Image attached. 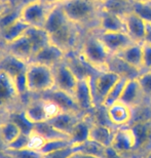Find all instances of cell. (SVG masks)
<instances>
[{"label":"cell","instance_id":"cell-1","mask_svg":"<svg viewBox=\"0 0 151 158\" xmlns=\"http://www.w3.org/2000/svg\"><path fill=\"white\" fill-rule=\"evenodd\" d=\"M65 15L84 31L98 30L101 4L93 0H66L61 3Z\"/></svg>","mask_w":151,"mask_h":158},{"label":"cell","instance_id":"cell-2","mask_svg":"<svg viewBox=\"0 0 151 158\" xmlns=\"http://www.w3.org/2000/svg\"><path fill=\"white\" fill-rule=\"evenodd\" d=\"M78 53L97 70H105L110 53L99 38L97 30L86 31L80 41Z\"/></svg>","mask_w":151,"mask_h":158},{"label":"cell","instance_id":"cell-3","mask_svg":"<svg viewBox=\"0 0 151 158\" xmlns=\"http://www.w3.org/2000/svg\"><path fill=\"white\" fill-rule=\"evenodd\" d=\"M26 81L28 94L31 96H41L55 87L52 68L38 63H28Z\"/></svg>","mask_w":151,"mask_h":158},{"label":"cell","instance_id":"cell-4","mask_svg":"<svg viewBox=\"0 0 151 158\" xmlns=\"http://www.w3.org/2000/svg\"><path fill=\"white\" fill-rule=\"evenodd\" d=\"M26 118L33 125L52 119L63 110L52 101L40 96H30L23 106Z\"/></svg>","mask_w":151,"mask_h":158},{"label":"cell","instance_id":"cell-5","mask_svg":"<svg viewBox=\"0 0 151 158\" xmlns=\"http://www.w3.org/2000/svg\"><path fill=\"white\" fill-rule=\"evenodd\" d=\"M23 99L19 93L14 79L0 70V117L23 108Z\"/></svg>","mask_w":151,"mask_h":158},{"label":"cell","instance_id":"cell-6","mask_svg":"<svg viewBox=\"0 0 151 158\" xmlns=\"http://www.w3.org/2000/svg\"><path fill=\"white\" fill-rule=\"evenodd\" d=\"M120 78L121 77H119L117 74L113 73L107 69L99 71L95 77L90 78L95 107L102 105L106 96Z\"/></svg>","mask_w":151,"mask_h":158},{"label":"cell","instance_id":"cell-7","mask_svg":"<svg viewBox=\"0 0 151 158\" xmlns=\"http://www.w3.org/2000/svg\"><path fill=\"white\" fill-rule=\"evenodd\" d=\"M52 6L53 5L48 4L43 0L30 3L21 7V19L29 27L43 28L48 12Z\"/></svg>","mask_w":151,"mask_h":158},{"label":"cell","instance_id":"cell-8","mask_svg":"<svg viewBox=\"0 0 151 158\" xmlns=\"http://www.w3.org/2000/svg\"><path fill=\"white\" fill-rule=\"evenodd\" d=\"M128 126L135 137V150L131 157H142L151 150V120Z\"/></svg>","mask_w":151,"mask_h":158},{"label":"cell","instance_id":"cell-9","mask_svg":"<svg viewBox=\"0 0 151 158\" xmlns=\"http://www.w3.org/2000/svg\"><path fill=\"white\" fill-rule=\"evenodd\" d=\"M52 71L53 79H55V87L73 96L79 79L71 70V68L68 66L65 60L57 65L56 67H53Z\"/></svg>","mask_w":151,"mask_h":158},{"label":"cell","instance_id":"cell-10","mask_svg":"<svg viewBox=\"0 0 151 158\" xmlns=\"http://www.w3.org/2000/svg\"><path fill=\"white\" fill-rule=\"evenodd\" d=\"M110 147L124 158L133 155L135 150V137L130 126L116 127Z\"/></svg>","mask_w":151,"mask_h":158},{"label":"cell","instance_id":"cell-11","mask_svg":"<svg viewBox=\"0 0 151 158\" xmlns=\"http://www.w3.org/2000/svg\"><path fill=\"white\" fill-rule=\"evenodd\" d=\"M97 33L110 55H117L135 42L125 32H107L97 30Z\"/></svg>","mask_w":151,"mask_h":158},{"label":"cell","instance_id":"cell-12","mask_svg":"<svg viewBox=\"0 0 151 158\" xmlns=\"http://www.w3.org/2000/svg\"><path fill=\"white\" fill-rule=\"evenodd\" d=\"M73 98L76 102L78 108L83 114L90 113L95 108V101H94L92 84H90V78L79 79L76 85Z\"/></svg>","mask_w":151,"mask_h":158},{"label":"cell","instance_id":"cell-13","mask_svg":"<svg viewBox=\"0 0 151 158\" xmlns=\"http://www.w3.org/2000/svg\"><path fill=\"white\" fill-rule=\"evenodd\" d=\"M66 55L67 53L63 52L60 47L55 45L52 42H49L45 46H43L41 49H39L32 56L30 62L38 63V64L48 66L49 68H53L61 62L64 61Z\"/></svg>","mask_w":151,"mask_h":158},{"label":"cell","instance_id":"cell-14","mask_svg":"<svg viewBox=\"0 0 151 158\" xmlns=\"http://www.w3.org/2000/svg\"><path fill=\"white\" fill-rule=\"evenodd\" d=\"M94 124L93 118L90 113L84 114L81 116V118L76 122L74 127L69 135V141L73 146L86 143L90 138V131Z\"/></svg>","mask_w":151,"mask_h":158},{"label":"cell","instance_id":"cell-15","mask_svg":"<svg viewBox=\"0 0 151 158\" xmlns=\"http://www.w3.org/2000/svg\"><path fill=\"white\" fill-rule=\"evenodd\" d=\"M107 113H108L110 123L114 127H124L131 124L132 116H133L132 108L120 101L107 107Z\"/></svg>","mask_w":151,"mask_h":158},{"label":"cell","instance_id":"cell-16","mask_svg":"<svg viewBox=\"0 0 151 158\" xmlns=\"http://www.w3.org/2000/svg\"><path fill=\"white\" fill-rule=\"evenodd\" d=\"M40 97H43V98H45V99L52 101V102L56 103L63 111H69V112H75V113L83 114V113L80 111V109L78 108L77 104L75 102L72 94L65 93V91L58 89V88H56V87L52 88L48 93L41 94Z\"/></svg>","mask_w":151,"mask_h":158},{"label":"cell","instance_id":"cell-17","mask_svg":"<svg viewBox=\"0 0 151 158\" xmlns=\"http://www.w3.org/2000/svg\"><path fill=\"white\" fill-rule=\"evenodd\" d=\"M106 69L113 73L117 74L119 77L125 78V79H135L140 76L142 71L138 70L133 66H131L128 63H127L124 60L119 58L116 55H111L107 63Z\"/></svg>","mask_w":151,"mask_h":158},{"label":"cell","instance_id":"cell-18","mask_svg":"<svg viewBox=\"0 0 151 158\" xmlns=\"http://www.w3.org/2000/svg\"><path fill=\"white\" fill-rule=\"evenodd\" d=\"M125 31L135 42L143 43L146 33V22L134 11L124 17Z\"/></svg>","mask_w":151,"mask_h":158},{"label":"cell","instance_id":"cell-19","mask_svg":"<svg viewBox=\"0 0 151 158\" xmlns=\"http://www.w3.org/2000/svg\"><path fill=\"white\" fill-rule=\"evenodd\" d=\"M120 102H122L132 109L136 106L140 105L141 103L145 102L142 88L137 78L128 79L125 83V86L120 97Z\"/></svg>","mask_w":151,"mask_h":158},{"label":"cell","instance_id":"cell-20","mask_svg":"<svg viewBox=\"0 0 151 158\" xmlns=\"http://www.w3.org/2000/svg\"><path fill=\"white\" fill-rule=\"evenodd\" d=\"M82 115L84 114L69 111H61L52 119L48 120V122L55 126L59 131L68 135L69 138V135H70L72 128L74 127V125L76 124V122L81 118Z\"/></svg>","mask_w":151,"mask_h":158},{"label":"cell","instance_id":"cell-21","mask_svg":"<svg viewBox=\"0 0 151 158\" xmlns=\"http://www.w3.org/2000/svg\"><path fill=\"white\" fill-rule=\"evenodd\" d=\"M100 31H107V32H125V22L124 19L117 15L111 14L101 8L100 19H99V28Z\"/></svg>","mask_w":151,"mask_h":158},{"label":"cell","instance_id":"cell-22","mask_svg":"<svg viewBox=\"0 0 151 158\" xmlns=\"http://www.w3.org/2000/svg\"><path fill=\"white\" fill-rule=\"evenodd\" d=\"M28 28L29 26L22 19H19L0 31V43L4 46L12 43L14 41L23 37L26 34Z\"/></svg>","mask_w":151,"mask_h":158},{"label":"cell","instance_id":"cell-23","mask_svg":"<svg viewBox=\"0 0 151 158\" xmlns=\"http://www.w3.org/2000/svg\"><path fill=\"white\" fill-rule=\"evenodd\" d=\"M4 47L8 53H10V55L15 56V58L27 63L31 61V59H32L34 55L30 41L28 40V38L25 35L21 37V38H19L18 40L14 41L12 43L5 45Z\"/></svg>","mask_w":151,"mask_h":158},{"label":"cell","instance_id":"cell-24","mask_svg":"<svg viewBox=\"0 0 151 158\" xmlns=\"http://www.w3.org/2000/svg\"><path fill=\"white\" fill-rule=\"evenodd\" d=\"M116 56L124 60L131 66L143 72V43H132Z\"/></svg>","mask_w":151,"mask_h":158},{"label":"cell","instance_id":"cell-25","mask_svg":"<svg viewBox=\"0 0 151 158\" xmlns=\"http://www.w3.org/2000/svg\"><path fill=\"white\" fill-rule=\"evenodd\" d=\"M115 129L116 127H114V126L94 123L92 126V131H90V140L96 142V143L102 145L106 148H109L111 146Z\"/></svg>","mask_w":151,"mask_h":158},{"label":"cell","instance_id":"cell-26","mask_svg":"<svg viewBox=\"0 0 151 158\" xmlns=\"http://www.w3.org/2000/svg\"><path fill=\"white\" fill-rule=\"evenodd\" d=\"M25 36L30 41L31 46H32V48H33L34 55H35L39 49H41L43 46H45L46 44H48L50 42L48 33L46 32L43 28L29 27L26 34H25Z\"/></svg>","mask_w":151,"mask_h":158},{"label":"cell","instance_id":"cell-27","mask_svg":"<svg viewBox=\"0 0 151 158\" xmlns=\"http://www.w3.org/2000/svg\"><path fill=\"white\" fill-rule=\"evenodd\" d=\"M21 134V128L11 119H9L8 117H3L1 119V121H0V138L2 139V141L6 144L7 147Z\"/></svg>","mask_w":151,"mask_h":158},{"label":"cell","instance_id":"cell-28","mask_svg":"<svg viewBox=\"0 0 151 158\" xmlns=\"http://www.w3.org/2000/svg\"><path fill=\"white\" fill-rule=\"evenodd\" d=\"M101 8L124 19L125 15L133 11V1H128V0H105L101 4Z\"/></svg>","mask_w":151,"mask_h":158},{"label":"cell","instance_id":"cell-29","mask_svg":"<svg viewBox=\"0 0 151 158\" xmlns=\"http://www.w3.org/2000/svg\"><path fill=\"white\" fill-rule=\"evenodd\" d=\"M33 129L36 132H38L40 135H42L46 141L57 140V139H69L68 135H64L63 132L59 131L55 126L52 125L48 121L38 123L33 126Z\"/></svg>","mask_w":151,"mask_h":158},{"label":"cell","instance_id":"cell-30","mask_svg":"<svg viewBox=\"0 0 151 158\" xmlns=\"http://www.w3.org/2000/svg\"><path fill=\"white\" fill-rule=\"evenodd\" d=\"M74 147H75L76 152L90 154V155H95L101 158H105V155H106L107 148L92 140H89V141H86V143L77 145V146H74Z\"/></svg>","mask_w":151,"mask_h":158},{"label":"cell","instance_id":"cell-31","mask_svg":"<svg viewBox=\"0 0 151 158\" xmlns=\"http://www.w3.org/2000/svg\"><path fill=\"white\" fill-rule=\"evenodd\" d=\"M128 79L125 78H120L119 80L116 82L115 85L111 88V90L109 91L108 94L106 96L105 100L103 101V106L105 107H109L113 105L116 102H119L120 101V97L122 94V91H124V88L125 86V83H127Z\"/></svg>","mask_w":151,"mask_h":158},{"label":"cell","instance_id":"cell-32","mask_svg":"<svg viewBox=\"0 0 151 158\" xmlns=\"http://www.w3.org/2000/svg\"><path fill=\"white\" fill-rule=\"evenodd\" d=\"M19 19H21V7L12 3L7 10L0 15V31L4 29L5 27H7L8 25L19 20Z\"/></svg>","mask_w":151,"mask_h":158},{"label":"cell","instance_id":"cell-33","mask_svg":"<svg viewBox=\"0 0 151 158\" xmlns=\"http://www.w3.org/2000/svg\"><path fill=\"white\" fill-rule=\"evenodd\" d=\"M4 158H44V155L39 151L24 148L19 150L6 149Z\"/></svg>","mask_w":151,"mask_h":158},{"label":"cell","instance_id":"cell-34","mask_svg":"<svg viewBox=\"0 0 151 158\" xmlns=\"http://www.w3.org/2000/svg\"><path fill=\"white\" fill-rule=\"evenodd\" d=\"M69 146H73L69 139H57V140H50V141H46L44 145H43L41 152L43 155H46L48 153L55 152V151L61 150L63 148L69 147Z\"/></svg>","mask_w":151,"mask_h":158},{"label":"cell","instance_id":"cell-35","mask_svg":"<svg viewBox=\"0 0 151 158\" xmlns=\"http://www.w3.org/2000/svg\"><path fill=\"white\" fill-rule=\"evenodd\" d=\"M137 79L142 88L144 99L146 102L151 103V70L143 71Z\"/></svg>","mask_w":151,"mask_h":158},{"label":"cell","instance_id":"cell-36","mask_svg":"<svg viewBox=\"0 0 151 158\" xmlns=\"http://www.w3.org/2000/svg\"><path fill=\"white\" fill-rule=\"evenodd\" d=\"M133 11L142 18L146 23L151 24V3L133 2Z\"/></svg>","mask_w":151,"mask_h":158},{"label":"cell","instance_id":"cell-37","mask_svg":"<svg viewBox=\"0 0 151 158\" xmlns=\"http://www.w3.org/2000/svg\"><path fill=\"white\" fill-rule=\"evenodd\" d=\"M46 142V140L42 135H40L38 132H36L34 129L29 134V143H28V148L35 151H41L43 145Z\"/></svg>","mask_w":151,"mask_h":158},{"label":"cell","instance_id":"cell-38","mask_svg":"<svg viewBox=\"0 0 151 158\" xmlns=\"http://www.w3.org/2000/svg\"><path fill=\"white\" fill-rule=\"evenodd\" d=\"M75 152H76L75 147L69 146V147L63 148L61 150L46 154V155H44V158H70Z\"/></svg>","mask_w":151,"mask_h":158},{"label":"cell","instance_id":"cell-39","mask_svg":"<svg viewBox=\"0 0 151 158\" xmlns=\"http://www.w3.org/2000/svg\"><path fill=\"white\" fill-rule=\"evenodd\" d=\"M28 143H29V134L22 132L10 145H8L7 149H12V150L24 149V148H28Z\"/></svg>","mask_w":151,"mask_h":158},{"label":"cell","instance_id":"cell-40","mask_svg":"<svg viewBox=\"0 0 151 158\" xmlns=\"http://www.w3.org/2000/svg\"><path fill=\"white\" fill-rule=\"evenodd\" d=\"M151 70V44L143 43V71Z\"/></svg>","mask_w":151,"mask_h":158},{"label":"cell","instance_id":"cell-41","mask_svg":"<svg viewBox=\"0 0 151 158\" xmlns=\"http://www.w3.org/2000/svg\"><path fill=\"white\" fill-rule=\"evenodd\" d=\"M143 43L151 44V24L146 23V33H145V38H144Z\"/></svg>","mask_w":151,"mask_h":158},{"label":"cell","instance_id":"cell-42","mask_svg":"<svg viewBox=\"0 0 151 158\" xmlns=\"http://www.w3.org/2000/svg\"><path fill=\"white\" fill-rule=\"evenodd\" d=\"M11 1L15 5L19 6V7H23V6H25V5H28V4H30V3L36 2V1H38V0H11Z\"/></svg>","mask_w":151,"mask_h":158},{"label":"cell","instance_id":"cell-43","mask_svg":"<svg viewBox=\"0 0 151 158\" xmlns=\"http://www.w3.org/2000/svg\"><path fill=\"white\" fill-rule=\"evenodd\" d=\"M12 4L11 0H7V1H3V2H0V15L2 14L7 10L8 7Z\"/></svg>","mask_w":151,"mask_h":158},{"label":"cell","instance_id":"cell-44","mask_svg":"<svg viewBox=\"0 0 151 158\" xmlns=\"http://www.w3.org/2000/svg\"><path fill=\"white\" fill-rule=\"evenodd\" d=\"M70 158H101L95 155H90V154H86V153H80V152H75Z\"/></svg>","mask_w":151,"mask_h":158},{"label":"cell","instance_id":"cell-45","mask_svg":"<svg viewBox=\"0 0 151 158\" xmlns=\"http://www.w3.org/2000/svg\"><path fill=\"white\" fill-rule=\"evenodd\" d=\"M6 149H7V146H6V144L2 141V139L0 138V157H4Z\"/></svg>","mask_w":151,"mask_h":158},{"label":"cell","instance_id":"cell-46","mask_svg":"<svg viewBox=\"0 0 151 158\" xmlns=\"http://www.w3.org/2000/svg\"><path fill=\"white\" fill-rule=\"evenodd\" d=\"M44 2H46L49 5H57V4H61L66 0H43Z\"/></svg>","mask_w":151,"mask_h":158},{"label":"cell","instance_id":"cell-47","mask_svg":"<svg viewBox=\"0 0 151 158\" xmlns=\"http://www.w3.org/2000/svg\"><path fill=\"white\" fill-rule=\"evenodd\" d=\"M4 53H5V47L4 45H2V44L0 43V61H1V59L3 58Z\"/></svg>","mask_w":151,"mask_h":158},{"label":"cell","instance_id":"cell-48","mask_svg":"<svg viewBox=\"0 0 151 158\" xmlns=\"http://www.w3.org/2000/svg\"><path fill=\"white\" fill-rule=\"evenodd\" d=\"M136 3H151V0H133Z\"/></svg>","mask_w":151,"mask_h":158},{"label":"cell","instance_id":"cell-49","mask_svg":"<svg viewBox=\"0 0 151 158\" xmlns=\"http://www.w3.org/2000/svg\"><path fill=\"white\" fill-rule=\"evenodd\" d=\"M142 158H151V150L148 151L146 154H144V155L142 156Z\"/></svg>","mask_w":151,"mask_h":158},{"label":"cell","instance_id":"cell-50","mask_svg":"<svg viewBox=\"0 0 151 158\" xmlns=\"http://www.w3.org/2000/svg\"><path fill=\"white\" fill-rule=\"evenodd\" d=\"M94 2H96V3H99V4H102V3L105 1V0H93Z\"/></svg>","mask_w":151,"mask_h":158},{"label":"cell","instance_id":"cell-51","mask_svg":"<svg viewBox=\"0 0 151 158\" xmlns=\"http://www.w3.org/2000/svg\"><path fill=\"white\" fill-rule=\"evenodd\" d=\"M128 158H142V157H128Z\"/></svg>","mask_w":151,"mask_h":158},{"label":"cell","instance_id":"cell-52","mask_svg":"<svg viewBox=\"0 0 151 158\" xmlns=\"http://www.w3.org/2000/svg\"><path fill=\"white\" fill-rule=\"evenodd\" d=\"M3 1H7V0H0V2H3Z\"/></svg>","mask_w":151,"mask_h":158},{"label":"cell","instance_id":"cell-53","mask_svg":"<svg viewBox=\"0 0 151 158\" xmlns=\"http://www.w3.org/2000/svg\"><path fill=\"white\" fill-rule=\"evenodd\" d=\"M1 119H2V118H1V117H0V121H1Z\"/></svg>","mask_w":151,"mask_h":158},{"label":"cell","instance_id":"cell-54","mask_svg":"<svg viewBox=\"0 0 151 158\" xmlns=\"http://www.w3.org/2000/svg\"><path fill=\"white\" fill-rule=\"evenodd\" d=\"M128 1H133V0H128Z\"/></svg>","mask_w":151,"mask_h":158},{"label":"cell","instance_id":"cell-55","mask_svg":"<svg viewBox=\"0 0 151 158\" xmlns=\"http://www.w3.org/2000/svg\"><path fill=\"white\" fill-rule=\"evenodd\" d=\"M0 158H4V157H0Z\"/></svg>","mask_w":151,"mask_h":158}]
</instances>
